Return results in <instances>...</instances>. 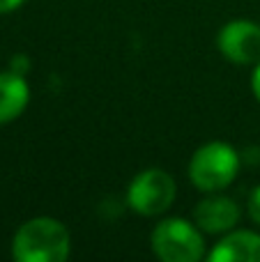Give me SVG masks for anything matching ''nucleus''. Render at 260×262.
<instances>
[{"mask_svg": "<svg viewBox=\"0 0 260 262\" xmlns=\"http://www.w3.org/2000/svg\"><path fill=\"white\" fill-rule=\"evenodd\" d=\"M72 251L67 226L53 216H35L18 226L12 239L16 262H64Z\"/></svg>", "mask_w": 260, "mask_h": 262, "instance_id": "f257e3e1", "label": "nucleus"}, {"mask_svg": "<svg viewBox=\"0 0 260 262\" xmlns=\"http://www.w3.org/2000/svg\"><path fill=\"white\" fill-rule=\"evenodd\" d=\"M240 172V154L226 140H212L193 152L189 161L191 184L203 193H214L235 182Z\"/></svg>", "mask_w": 260, "mask_h": 262, "instance_id": "f03ea898", "label": "nucleus"}, {"mask_svg": "<svg viewBox=\"0 0 260 262\" xmlns=\"http://www.w3.org/2000/svg\"><path fill=\"white\" fill-rule=\"evenodd\" d=\"M152 251L164 262H198L205 258V237L196 223L187 219H164L150 237Z\"/></svg>", "mask_w": 260, "mask_h": 262, "instance_id": "7ed1b4c3", "label": "nucleus"}, {"mask_svg": "<svg viewBox=\"0 0 260 262\" xmlns=\"http://www.w3.org/2000/svg\"><path fill=\"white\" fill-rule=\"evenodd\" d=\"M175 193L178 186L173 175L161 168H147L129 182L127 205L141 216H159L175 203Z\"/></svg>", "mask_w": 260, "mask_h": 262, "instance_id": "20e7f679", "label": "nucleus"}, {"mask_svg": "<svg viewBox=\"0 0 260 262\" xmlns=\"http://www.w3.org/2000/svg\"><path fill=\"white\" fill-rule=\"evenodd\" d=\"M216 46L233 64H258L260 26L249 18H233L219 30Z\"/></svg>", "mask_w": 260, "mask_h": 262, "instance_id": "39448f33", "label": "nucleus"}, {"mask_svg": "<svg viewBox=\"0 0 260 262\" xmlns=\"http://www.w3.org/2000/svg\"><path fill=\"white\" fill-rule=\"evenodd\" d=\"M240 205L228 195H221L219 191L207 193L201 203L193 207V221L203 232L210 235H226L240 223Z\"/></svg>", "mask_w": 260, "mask_h": 262, "instance_id": "423d86ee", "label": "nucleus"}, {"mask_svg": "<svg viewBox=\"0 0 260 262\" xmlns=\"http://www.w3.org/2000/svg\"><path fill=\"white\" fill-rule=\"evenodd\" d=\"M210 262H260V235L253 230H230L212 246Z\"/></svg>", "mask_w": 260, "mask_h": 262, "instance_id": "0eeeda50", "label": "nucleus"}, {"mask_svg": "<svg viewBox=\"0 0 260 262\" xmlns=\"http://www.w3.org/2000/svg\"><path fill=\"white\" fill-rule=\"evenodd\" d=\"M30 101V88L23 74L0 72V124L14 122Z\"/></svg>", "mask_w": 260, "mask_h": 262, "instance_id": "6e6552de", "label": "nucleus"}, {"mask_svg": "<svg viewBox=\"0 0 260 262\" xmlns=\"http://www.w3.org/2000/svg\"><path fill=\"white\" fill-rule=\"evenodd\" d=\"M249 214H251L253 223L260 226V184L251 191V195H249Z\"/></svg>", "mask_w": 260, "mask_h": 262, "instance_id": "1a4fd4ad", "label": "nucleus"}, {"mask_svg": "<svg viewBox=\"0 0 260 262\" xmlns=\"http://www.w3.org/2000/svg\"><path fill=\"white\" fill-rule=\"evenodd\" d=\"M9 69H12V72H16V74H23V76H26V72L30 69V62H28L26 55H14V58H12V64H9Z\"/></svg>", "mask_w": 260, "mask_h": 262, "instance_id": "9d476101", "label": "nucleus"}, {"mask_svg": "<svg viewBox=\"0 0 260 262\" xmlns=\"http://www.w3.org/2000/svg\"><path fill=\"white\" fill-rule=\"evenodd\" d=\"M251 90H253V97L260 101V62L253 64V74H251Z\"/></svg>", "mask_w": 260, "mask_h": 262, "instance_id": "9b49d317", "label": "nucleus"}, {"mask_svg": "<svg viewBox=\"0 0 260 262\" xmlns=\"http://www.w3.org/2000/svg\"><path fill=\"white\" fill-rule=\"evenodd\" d=\"M26 0H0V14H9L14 9H18Z\"/></svg>", "mask_w": 260, "mask_h": 262, "instance_id": "f8f14e48", "label": "nucleus"}]
</instances>
